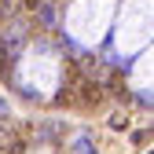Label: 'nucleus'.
Here are the masks:
<instances>
[{
  "mask_svg": "<svg viewBox=\"0 0 154 154\" xmlns=\"http://www.w3.org/2000/svg\"><path fill=\"white\" fill-rule=\"evenodd\" d=\"M29 11L37 15V26H44V29L55 26V4H51V0H41V4H33Z\"/></svg>",
  "mask_w": 154,
  "mask_h": 154,
  "instance_id": "obj_2",
  "label": "nucleus"
},
{
  "mask_svg": "<svg viewBox=\"0 0 154 154\" xmlns=\"http://www.w3.org/2000/svg\"><path fill=\"white\" fill-rule=\"evenodd\" d=\"M22 44H26L22 29H4L0 33V70H8L18 55H22Z\"/></svg>",
  "mask_w": 154,
  "mask_h": 154,
  "instance_id": "obj_1",
  "label": "nucleus"
},
{
  "mask_svg": "<svg viewBox=\"0 0 154 154\" xmlns=\"http://www.w3.org/2000/svg\"><path fill=\"white\" fill-rule=\"evenodd\" d=\"M73 154H92V140H77L73 143Z\"/></svg>",
  "mask_w": 154,
  "mask_h": 154,
  "instance_id": "obj_3",
  "label": "nucleus"
},
{
  "mask_svg": "<svg viewBox=\"0 0 154 154\" xmlns=\"http://www.w3.org/2000/svg\"><path fill=\"white\" fill-rule=\"evenodd\" d=\"M11 140H15V136H11V128H8V125H0V147H8Z\"/></svg>",
  "mask_w": 154,
  "mask_h": 154,
  "instance_id": "obj_4",
  "label": "nucleus"
},
{
  "mask_svg": "<svg viewBox=\"0 0 154 154\" xmlns=\"http://www.w3.org/2000/svg\"><path fill=\"white\" fill-rule=\"evenodd\" d=\"M110 128H125V114H114V118H110Z\"/></svg>",
  "mask_w": 154,
  "mask_h": 154,
  "instance_id": "obj_5",
  "label": "nucleus"
}]
</instances>
